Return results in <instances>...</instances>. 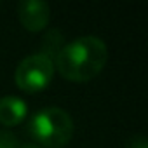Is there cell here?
<instances>
[{
  "mask_svg": "<svg viewBox=\"0 0 148 148\" xmlns=\"http://www.w3.org/2000/svg\"><path fill=\"white\" fill-rule=\"evenodd\" d=\"M129 148H148V145L143 136H136L129 141Z\"/></svg>",
  "mask_w": 148,
  "mask_h": 148,
  "instance_id": "ba28073f",
  "label": "cell"
},
{
  "mask_svg": "<svg viewBox=\"0 0 148 148\" xmlns=\"http://www.w3.org/2000/svg\"><path fill=\"white\" fill-rule=\"evenodd\" d=\"M32 138L45 148H64L73 136V120L59 106H45L30 120Z\"/></svg>",
  "mask_w": 148,
  "mask_h": 148,
  "instance_id": "7a4b0ae2",
  "label": "cell"
},
{
  "mask_svg": "<svg viewBox=\"0 0 148 148\" xmlns=\"http://www.w3.org/2000/svg\"><path fill=\"white\" fill-rule=\"evenodd\" d=\"M108 61L106 44L94 35H86L61 47L54 59V68L70 82L84 84L103 71Z\"/></svg>",
  "mask_w": 148,
  "mask_h": 148,
  "instance_id": "6da1fadb",
  "label": "cell"
},
{
  "mask_svg": "<svg viewBox=\"0 0 148 148\" xmlns=\"http://www.w3.org/2000/svg\"><path fill=\"white\" fill-rule=\"evenodd\" d=\"M28 113V105L18 96L0 98V124L5 127H14L25 120Z\"/></svg>",
  "mask_w": 148,
  "mask_h": 148,
  "instance_id": "5b68a950",
  "label": "cell"
},
{
  "mask_svg": "<svg viewBox=\"0 0 148 148\" xmlns=\"http://www.w3.org/2000/svg\"><path fill=\"white\" fill-rule=\"evenodd\" d=\"M61 42H63L61 33H59L58 30H51V32L45 35V38H44V51H42V54L54 61L56 56H58V52H59L61 47L64 45V44H61Z\"/></svg>",
  "mask_w": 148,
  "mask_h": 148,
  "instance_id": "8992f818",
  "label": "cell"
},
{
  "mask_svg": "<svg viewBox=\"0 0 148 148\" xmlns=\"http://www.w3.org/2000/svg\"><path fill=\"white\" fill-rule=\"evenodd\" d=\"M0 148H18V138L5 129H0Z\"/></svg>",
  "mask_w": 148,
  "mask_h": 148,
  "instance_id": "52a82bcc",
  "label": "cell"
},
{
  "mask_svg": "<svg viewBox=\"0 0 148 148\" xmlns=\"http://www.w3.org/2000/svg\"><path fill=\"white\" fill-rule=\"evenodd\" d=\"M19 148H40L38 145H33V143H26V145H23V146H19Z\"/></svg>",
  "mask_w": 148,
  "mask_h": 148,
  "instance_id": "9c48e42d",
  "label": "cell"
},
{
  "mask_svg": "<svg viewBox=\"0 0 148 148\" xmlns=\"http://www.w3.org/2000/svg\"><path fill=\"white\" fill-rule=\"evenodd\" d=\"M54 71V61L44 56L42 52H37L19 61L14 73V80L21 91L33 94L44 91L52 82Z\"/></svg>",
  "mask_w": 148,
  "mask_h": 148,
  "instance_id": "3957f363",
  "label": "cell"
},
{
  "mask_svg": "<svg viewBox=\"0 0 148 148\" xmlns=\"http://www.w3.org/2000/svg\"><path fill=\"white\" fill-rule=\"evenodd\" d=\"M18 18L25 30L35 33L49 25L51 7L44 0H25L18 5Z\"/></svg>",
  "mask_w": 148,
  "mask_h": 148,
  "instance_id": "277c9868",
  "label": "cell"
}]
</instances>
